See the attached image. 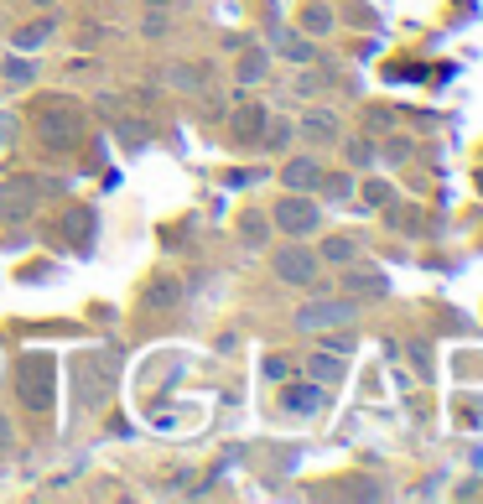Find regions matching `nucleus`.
<instances>
[{
    "instance_id": "obj_1",
    "label": "nucleus",
    "mask_w": 483,
    "mask_h": 504,
    "mask_svg": "<svg viewBox=\"0 0 483 504\" xmlns=\"http://www.w3.org/2000/svg\"><path fill=\"white\" fill-rule=\"evenodd\" d=\"M32 130H37V141H42L47 151H73L84 141L88 115L73 94H42L37 109H32Z\"/></svg>"
},
{
    "instance_id": "obj_2",
    "label": "nucleus",
    "mask_w": 483,
    "mask_h": 504,
    "mask_svg": "<svg viewBox=\"0 0 483 504\" xmlns=\"http://www.w3.org/2000/svg\"><path fill=\"white\" fill-rule=\"evenodd\" d=\"M52 354H22L16 359V390H22L26 411H47L52 406Z\"/></svg>"
},
{
    "instance_id": "obj_3",
    "label": "nucleus",
    "mask_w": 483,
    "mask_h": 504,
    "mask_svg": "<svg viewBox=\"0 0 483 504\" xmlns=\"http://www.w3.org/2000/svg\"><path fill=\"white\" fill-rule=\"evenodd\" d=\"M271 224L286 234V239H312V234L322 229V209H317L307 192H286V198H275Z\"/></svg>"
},
{
    "instance_id": "obj_4",
    "label": "nucleus",
    "mask_w": 483,
    "mask_h": 504,
    "mask_svg": "<svg viewBox=\"0 0 483 504\" xmlns=\"http://www.w3.org/2000/svg\"><path fill=\"white\" fill-rule=\"evenodd\" d=\"M271 271L281 275L286 286H312L317 271H322V260H317V250L307 239H286V245L271 255Z\"/></svg>"
},
{
    "instance_id": "obj_5",
    "label": "nucleus",
    "mask_w": 483,
    "mask_h": 504,
    "mask_svg": "<svg viewBox=\"0 0 483 504\" xmlns=\"http://www.w3.org/2000/svg\"><path fill=\"white\" fill-rule=\"evenodd\" d=\"M343 322H354V296H317V302L296 307L302 333H328V328H343Z\"/></svg>"
},
{
    "instance_id": "obj_6",
    "label": "nucleus",
    "mask_w": 483,
    "mask_h": 504,
    "mask_svg": "<svg viewBox=\"0 0 483 504\" xmlns=\"http://www.w3.org/2000/svg\"><path fill=\"white\" fill-rule=\"evenodd\" d=\"M296 135L307 141V146H333L338 135H343V126H338V115L328 105H312V109H302V120H292Z\"/></svg>"
},
{
    "instance_id": "obj_7",
    "label": "nucleus",
    "mask_w": 483,
    "mask_h": 504,
    "mask_svg": "<svg viewBox=\"0 0 483 504\" xmlns=\"http://www.w3.org/2000/svg\"><path fill=\"white\" fill-rule=\"evenodd\" d=\"M390 292V275L385 271H369V266H343V296L354 302H375V296Z\"/></svg>"
},
{
    "instance_id": "obj_8",
    "label": "nucleus",
    "mask_w": 483,
    "mask_h": 504,
    "mask_svg": "<svg viewBox=\"0 0 483 504\" xmlns=\"http://www.w3.org/2000/svg\"><path fill=\"white\" fill-rule=\"evenodd\" d=\"M271 47L281 52V58H286V63H296V68L317 63L312 37H307V32H296V26H271Z\"/></svg>"
},
{
    "instance_id": "obj_9",
    "label": "nucleus",
    "mask_w": 483,
    "mask_h": 504,
    "mask_svg": "<svg viewBox=\"0 0 483 504\" xmlns=\"http://www.w3.org/2000/svg\"><path fill=\"white\" fill-rule=\"evenodd\" d=\"M265 120H271V115H265V105H239L229 115L234 141H239V146H255V141H260V130H265Z\"/></svg>"
},
{
    "instance_id": "obj_10",
    "label": "nucleus",
    "mask_w": 483,
    "mask_h": 504,
    "mask_svg": "<svg viewBox=\"0 0 483 504\" xmlns=\"http://www.w3.org/2000/svg\"><path fill=\"white\" fill-rule=\"evenodd\" d=\"M317 177H322L317 156H286V162H281V188L307 192V188H317Z\"/></svg>"
},
{
    "instance_id": "obj_11",
    "label": "nucleus",
    "mask_w": 483,
    "mask_h": 504,
    "mask_svg": "<svg viewBox=\"0 0 483 504\" xmlns=\"http://www.w3.org/2000/svg\"><path fill=\"white\" fill-rule=\"evenodd\" d=\"M333 26H338V16H333V5H322V0H307V5H302V16H296V32H307L312 42L333 37Z\"/></svg>"
},
{
    "instance_id": "obj_12",
    "label": "nucleus",
    "mask_w": 483,
    "mask_h": 504,
    "mask_svg": "<svg viewBox=\"0 0 483 504\" xmlns=\"http://www.w3.org/2000/svg\"><path fill=\"white\" fill-rule=\"evenodd\" d=\"M281 406H286V411H292V416H317V411H322V385H286V390H281Z\"/></svg>"
},
{
    "instance_id": "obj_13",
    "label": "nucleus",
    "mask_w": 483,
    "mask_h": 504,
    "mask_svg": "<svg viewBox=\"0 0 483 504\" xmlns=\"http://www.w3.org/2000/svg\"><path fill=\"white\" fill-rule=\"evenodd\" d=\"M265 73H271V47H245V52H239V68H234V79H239V89L260 84Z\"/></svg>"
},
{
    "instance_id": "obj_14",
    "label": "nucleus",
    "mask_w": 483,
    "mask_h": 504,
    "mask_svg": "<svg viewBox=\"0 0 483 504\" xmlns=\"http://www.w3.org/2000/svg\"><path fill=\"white\" fill-rule=\"evenodd\" d=\"M317 260H322V266H354V260H358V239H354V234H328V239L317 245Z\"/></svg>"
},
{
    "instance_id": "obj_15",
    "label": "nucleus",
    "mask_w": 483,
    "mask_h": 504,
    "mask_svg": "<svg viewBox=\"0 0 483 504\" xmlns=\"http://www.w3.org/2000/svg\"><path fill=\"white\" fill-rule=\"evenodd\" d=\"M292 141H296V126H292V120H265V130H260V141H255V146L265 151V156H281Z\"/></svg>"
},
{
    "instance_id": "obj_16",
    "label": "nucleus",
    "mask_w": 483,
    "mask_h": 504,
    "mask_svg": "<svg viewBox=\"0 0 483 504\" xmlns=\"http://www.w3.org/2000/svg\"><path fill=\"white\" fill-rule=\"evenodd\" d=\"M307 375H312L317 385H338V379L348 375V359H338V354H328V349H322V354L307 359Z\"/></svg>"
},
{
    "instance_id": "obj_17",
    "label": "nucleus",
    "mask_w": 483,
    "mask_h": 504,
    "mask_svg": "<svg viewBox=\"0 0 483 504\" xmlns=\"http://www.w3.org/2000/svg\"><path fill=\"white\" fill-rule=\"evenodd\" d=\"M37 73H42V63H37V58H5V63H0V79H5L11 89L37 84Z\"/></svg>"
},
{
    "instance_id": "obj_18",
    "label": "nucleus",
    "mask_w": 483,
    "mask_h": 504,
    "mask_svg": "<svg viewBox=\"0 0 483 504\" xmlns=\"http://www.w3.org/2000/svg\"><path fill=\"white\" fill-rule=\"evenodd\" d=\"M317 188H322V198H354L358 182H354V172L343 167V172H322V177H317Z\"/></svg>"
},
{
    "instance_id": "obj_19",
    "label": "nucleus",
    "mask_w": 483,
    "mask_h": 504,
    "mask_svg": "<svg viewBox=\"0 0 483 504\" xmlns=\"http://www.w3.org/2000/svg\"><path fill=\"white\" fill-rule=\"evenodd\" d=\"M63 229H68V239H73L79 250H88V229H94V213H88V209H73V213L63 219Z\"/></svg>"
},
{
    "instance_id": "obj_20",
    "label": "nucleus",
    "mask_w": 483,
    "mask_h": 504,
    "mask_svg": "<svg viewBox=\"0 0 483 504\" xmlns=\"http://www.w3.org/2000/svg\"><path fill=\"white\" fill-rule=\"evenodd\" d=\"M358 198H364V209H390V203H395V188H390L385 177H369Z\"/></svg>"
},
{
    "instance_id": "obj_21",
    "label": "nucleus",
    "mask_w": 483,
    "mask_h": 504,
    "mask_svg": "<svg viewBox=\"0 0 483 504\" xmlns=\"http://www.w3.org/2000/svg\"><path fill=\"white\" fill-rule=\"evenodd\" d=\"M52 32H58V16H42V22H32V26L16 32V47H42Z\"/></svg>"
},
{
    "instance_id": "obj_22",
    "label": "nucleus",
    "mask_w": 483,
    "mask_h": 504,
    "mask_svg": "<svg viewBox=\"0 0 483 504\" xmlns=\"http://www.w3.org/2000/svg\"><path fill=\"white\" fill-rule=\"evenodd\" d=\"M411 156V135H390L385 146H375V162H385V167H400Z\"/></svg>"
},
{
    "instance_id": "obj_23",
    "label": "nucleus",
    "mask_w": 483,
    "mask_h": 504,
    "mask_svg": "<svg viewBox=\"0 0 483 504\" xmlns=\"http://www.w3.org/2000/svg\"><path fill=\"white\" fill-rule=\"evenodd\" d=\"M343 156H348V167H354V172L375 167V141H369V135H354V141H348V151H343Z\"/></svg>"
},
{
    "instance_id": "obj_24",
    "label": "nucleus",
    "mask_w": 483,
    "mask_h": 504,
    "mask_svg": "<svg viewBox=\"0 0 483 504\" xmlns=\"http://www.w3.org/2000/svg\"><path fill=\"white\" fill-rule=\"evenodd\" d=\"M167 79H172L177 89H203V79H209V68H203V63H177V68L167 73Z\"/></svg>"
},
{
    "instance_id": "obj_25",
    "label": "nucleus",
    "mask_w": 483,
    "mask_h": 504,
    "mask_svg": "<svg viewBox=\"0 0 483 504\" xmlns=\"http://www.w3.org/2000/svg\"><path fill=\"white\" fill-rule=\"evenodd\" d=\"M177 281H172V275H162V281H151V292H146V307L151 313H156V307H167V302H177Z\"/></svg>"
},
{
    "instance_id": "obj_26",
    "label": "nucleus",
    "mask_w": 483,
    "mask_h": 504,
    "mask_svg": "<svg viewBox=\"0 0 483 504\" xmlns=\"http://www.w3.org/2000/svg\"><path fill=\"white\" fill-rule=\"evenodd\" d=\"M271 239V219L265 213H245V245H265Z\"/></svg>"
},
{
    "instance_id": "obj_27",
    "label": "nucleus",
    "mask_w": 483,
    "mask_h": 504,
    "mask_svg": "<svg viewBox=\"0 0 483 504\" xmlns=\"http://www.w3.org/2000/svg\"><path fill=\"white\" fill-rule=\"evenodd\" d=\"M167 26H172L167 5H151V11H146V22H141V32H146V37H162V32H167Z\"/></svg>"
},
{
    "instance_id": "obj_28",
    "label": "nucleus",
    "mask_w": 483,
    "mask_h": 504,
    "mask_svg": "<svg viewBox=\"0 0 483 504\" xmlns=\"http://www.w3.org/2000/svg\"><path fill=\"white\" fill-rule=\"evenodd\" d=\"M328 333H333V328H328ZM322 349H328V354H338V359H348V354H354V338H348V333H343V338H328V343H322Z\"/></svg>"
},
{
    "instance_id": "obj_29",
    "label": "nucleus",
    "mask_w": 483,
    "mask_h": 504,
    "mask_svg": "<svg viewBox=\"0 0 483 504\" xmlns=\"http://www.w3.org/2000/svg\"><path fill=\"white\" fill-rule=\"evenodd\" d=\"M364 120H369V130H390V126H395V115H390V109H369V115H364Z\"/></svg>"
},
{
    "instance_id": "obj_30",
    "label": "nucleus",
    "mask_w": 483,
    "mask_h": 504,
    "mask_svg": "<svg viewBox=\"0 0 483 504\" xmlns=\"http://www.w3.org/2000/svg\"><path fill=\"white\" fill-rule=\"evenodd\" d=\"M5 141H16V115H11V109L0 115V151H5Z\"/></svg>"
},
{
    "instance_id": "obj_31",
    "label": "nucleus",
    "mask_w": 483,
    "mask_h": 504,
    "mask_svg": "<svg viewBox=\"0 0 483 504\" xmlns=\"http://www.w3.org/2000/svg\"><path fill=\"white\" fill-rule=\"evenodd\" d=\"M11 437H16V432H11V421L0 416V453H5V447H11Z\"/></svg>"
},
{
    "instance_id": "obj_32",
    "label": "nucleus",
    "mask_w": 483,
    "mask_h": 504,
    "mask_svg": "<svg viewBox=\"0 0 483 504\" xmlns=\"http://www.w3.org/2000/svg\"><path fill=\"white\" fill-rule=\"evenodd\" d=\"M146 5H172V0H146Z\"/></svg>"
},
{
    "instance_id": "obj_33",
    "label": "nucleus",
    "mask_w": 483,
    "mask_h": 504,
    "mask_svg": "<svg viewBox=\"0 0 483 504\" xmlns=\"http://www.w3.org/2000/svg\"><path fill=\"white\" fill-rule=\"evenodd\" d=\"M32 5H52V0H32Z\"/></svg>"
}]
</instances>
